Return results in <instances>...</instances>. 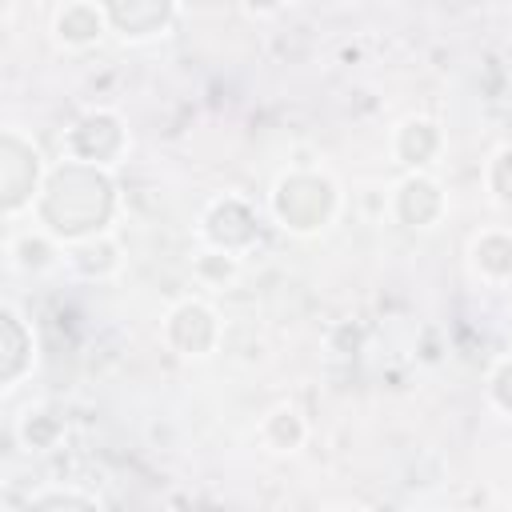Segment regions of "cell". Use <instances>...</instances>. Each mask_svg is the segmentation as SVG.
<instances>
[{
	"label": "cell",
	"mask_w": 512,
	"mask_h": 512,
	"mask_svg": "<svg viewBox=\"0 0 512 512\" xmlns=\"http://www.w3.org/2000/svg\"><path fill=\"white\" fill-rule=\"evenodd\" d=\"M56 32H60V40H68V44H88V40L100 36V12H96L92 4H84V0H72V4L60 8Z\"/></svg>",
	"instance_id": "1"
}]
</instances>
